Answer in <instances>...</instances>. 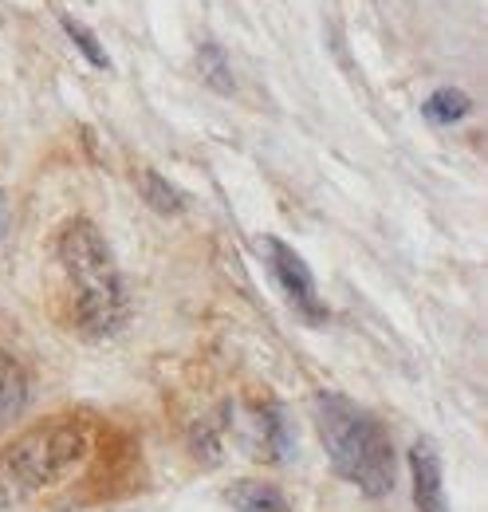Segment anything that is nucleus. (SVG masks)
I'll list each match as a JSON object with an SVG mask.
<instances>
[{
  "label": "nucleus",
  "mask_w": 488,
  "mask_h": 512,
  "mask_svg": "<svg viewBox=\"0 0 488 512\" xmlns=\"http://www.w3.org/2000/svg\"><path fill=\"white\" fill-rule=\"evenodd\" d=\"M410 481H414V512H449L445 501V473H441V453L429 438H418L410 446Z\"/></svg>",
  "instance_id": "5"
},
{
  "label": "nucleus",
  "mask_w": 488,
  "mask_h": 512,
  "mask_svg": "<svg viewBox=\"0 0 488 512\" xmlns=\"http://www.w3.org/2000/svg\"><path fill=\"white\" fill-rule=\"evenodd\" d=\"M138 190L150 201V209H158V213H182L185 209V193L178 186H170L158 170H142L138 174Z\"/></svg>",
  "instance_id": "9"
},
{
  "label": "nucleus",
  "mask_w": 488,
  "mask_h": 512,
  "mask_svg": "<svg viewBox=\"0 0 488 512\" xmlns=\"http://www.w3.org/2000/svg\"><path fill=\"white\" fill-rule=\"evenodd\" d=\"M56 256H60V268L67 276V288H71L75 323L91 339L115 335L126 323V288H122V272L111 245L103 241V233L87 217H75L63 225Z\"/></svg>",
  "instance_id": "2"
},
{
  "label": "nucleus",
  "mask_w": 488,
  "mask_h": 512,
  "mask_svg": "<svg viewBox=\"0 0 488 512\" xmlns=\"http://www.w3.org/2000/svg\"><path fill=\"white\" fill-rule=\"evenodd\" d=\"M4 233H8V197L0 190V241H4Z\"/></svg>",
  "instance_id": "12"
},
{
  "label": "nucleus",
  "mask_w": 488,
  "mask_h": 512,
  "mask_svg": "<svg viewBox=\"0 0 488 512\" xmlns=\"http://www.w3.org/2000/svg\"><path fill=\"white\" fill-rule=\"evenodd\" d=\"M311 422L331 469L347 485H355L363 497H374V501L394 489V477H398L394 442L370 410L351 402L347 394L319 390L311 398Z\"/></svg>",
  "instance_id": "1"
},
{
  "label": "nucleus",
  "mask_w": 488,
  "mask_h": 512,
  "mask_svg": "<svg viewBox=\"0 0 488 512\" xmlns=\"http://www.w3.org/2000/svg\"><path fill=\"white\" fill-rule=\"evenodd\" d=\"M197 64H201V75H205V83H209L213 91H225V95L233 91V71H229V60H225L221 48H213V44L201 48V60H197Z\"/></svg>",
  "instance_id": "11"
},
{
  "label": "nucleus",
  "mask_w": 488,
  "mask_h": 512,
  "mask_svg": "<svg viewBox=\"0 0 488 512\" xmlns=\"http://www.w3.org/2000/svg\"><path fill=\"white\" fill-rule=\"evenodd\" d=\"M60 24H63V32L71 36V44H75V48L83 52V60H87V64L99 67V71H107V67H111L107 52H103V44H99V36H95V32H91L87 24H79L75 16H63Z\"/></svg>",
  "instance_id": "10"
},
{
  "label": "nucleus",
  "mask_w": 488,
  "mask_h": 512,
  "mask_svg": "<svg viewBox=\"0 0 488 512\" xmlns=\"http://www.w3.org/2000/svg\"><path fill=\"white\" fill-rule=\"evenodd\" d=\"M469 111H473V99L461 87H437L426 103H422V115H426L429 123H437V127H453Z\"/></svg>",
  "instance_id": "8"
},
{
  "label": "nucleus",
  "mask_w": 488,
  "mask_h": 512,
  "mask_svg": "<svg viewBox=\"0 0 488 512\" xmlns=\"http://www.w3.org/2000/svg\"><path fill=\"white\" fill-rule=\"evenodd\" d=\"M260 256H264V264H268L276 288H280L284 300L292 304V312L304 323H311V327L327 323L331 312H327V304H323V296H319V284H315V276H311L304 256L296 253L292 245H284L280 237H260Z\"/></svg>",
  "instance_id": "4"
},
{
  "label": "nucleus",
  "mask_w": 488,
  "mask_h": 512,
  "mask_svg": "<svg viewBox=\"0 0 488 512\" xmlns=\"http://www.w3.org/2000/svg\"><path fill=\"white\" fill-rule=\"evenodd\" d=\"M91 457V434L79 422H44L28 434H20L0 453V477L16 493H44L63 485L83 461Z\"/></svg>",
  "instance_id": "3"
},
{
  "label": "nucleus",
  "mask_w": 488,
  "mask_h": 512,
  "mask_svg": "<svg viewBox=\"0 0 488 512\" xmlns=\"http://www.w3.org/2000/svg\"><path fill=\"white\" fill-rule=\"evenodd\" d=\"M229 505L237 512H292L288 497L276 485L256 481V477H241L229 485Z\"/></svg>",
  "instance_id": "7"
},
{
  "label": "nucleus",
  "mask_w": 488,
  "mask_h": 512,
  "mask_svg": "<svg viewBox=\"0 0 488 512\" xmlns=\"http://www.w3.org/2000/svg\"><path fill=\"white\" fill-rule=\"evenodd\" d=\"M28 394H32V386H28V371H24L8 351H0V426L16 422V418L24 414Z\"/></svg>",
  "instance_id": "6"
}]
</instances>
